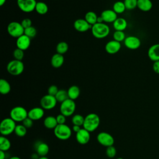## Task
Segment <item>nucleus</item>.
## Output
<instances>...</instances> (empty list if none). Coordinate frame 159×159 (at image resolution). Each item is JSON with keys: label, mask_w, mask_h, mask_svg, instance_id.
Segmentation results:
<instances>
[{"label": "nucleus", "mask_w": 159, "mask_h": 159, "mask_svg": "<svg viewBox=\"0 0 159 159\" xmlns=\"http://www.w3.org/2000/svg\"><path fill=\"white\" fill-rule=\"evenodd\" d=\"M44 109L42 107H35L28 111V117L34 121L41 119L44 116Z\"/></svg>", "instance_id": "obj_17"}, {"label": "nucleus", "mask_w": 159, "mask_h": 159, "mask_svg": "<svg viewBox=\"0 0 159 159\" xmlns=\"http://www.w3.org/2000/svg\"><path fill=\"white\" fill-rule=\"evenodd\" d=\"M24 34L30 39L35 37L37 35V30L34 26L29 27L24 29Z\"/></svg>", "instance_id": "obj_37"}, {"label": "nucleus", "mask_w": 159, "mask_h": 159, "mask_svg": "<svg viewBox=\"0 0 159 159\" xmlns=\"http://www.w3.org/2000/svg\"><path fill=\"white\" fill-rule=\"evenodd\" d=\"M103 22H104V20H103V19L102 18V17L101 16H98V19H97V23H103Z\"/></svg>", "instance_id": "obj_48"}, {"label": "nucleus", "mask_w": 159, "mask_h": 159, "mask_svg": "<svg viewBox=\"0 0 159 159\" xmlns=\"http://www.w3.org/2000/svg\"><path fill=\"white\" fill-rule=\"evenodd\" d=\"M8 159H21V158L19 157H17V156H13V157H11L10 158H9Z\"/></svg>", "instance_id": "obj_50"}, {"label": "nucleus", "mask_w": 159, "mask_h": 159, "mask_svg": "<svg viewBox=\"0 0 159 159\" xmlns=\"http://www.w3.org/2000/svg\"><path fill=\"white\" fill-rule=\"evenodd\" d=\"M112 25L115 30L124 31L127 27V22L124 18L117 17V19L112 23Z\"/></svg>", "instance_id": "obj_23"}, {"label": "nucleus", "mask_w": 159, "mask_h": 159, "mask_svg": "<svg viewBox=\"0 0 159 159\" xmlns=\"http://www.w3.org/2000/svg\"><path fill=\"white\" fill-rule=\"evenodd\" d=\"M11 90L10 83L5 79L1 78L0 80V93L3 95L7 94Z\"/></svg>", "instance_id": "obj_26"}, {"label": "nucleus", "mask_w": 159, "mask_h": 159, "mask_svg": "<svg viewBox=\"0 0 159 159\" xmlns=\"http://www.w3.org/2000/svg\"><path fill=\"white\" fill-rule=\"evenodd\" d=\"M39 159H48V158H47L46 156L45 157H40Z\"/></svg>", "instance_id": "obj_51"}, {"label": "nucleus", "mask_w": 159, "mask_h": 159, "mask_svg": "<svg viewBox=\"0 0 159 159\" xmlns=\"http://www.w3.org/2000/svg\"><path fill=\"white\" fill-rule=\"evenodd\" d=\"M121 48V43L114 40L108 41L105 45V50L109 54H116Z\"/></svg>", "instance_id": "obj_16"}, {"label": "nucleus", "mask_w": 159, "mask_h": 159, "mask_svg": "<svg viewBox=\"0 0 159 159\" xmlns=\"http://www.w3.org/2000/svg\"><path fill=\"white\" fill-rule=\"evenodd\" d=\"M57 102L55 96L48 94L43 96L40 100V107L44 110H51L53 109L57 106Z\"/></svg>", "instance_id": "obj_9"}, {"label": "nucleus", "mask_w": 159, "mask_h": 159, "mask_svg": "<svg viewBox=\"0 0 159 159\" xmlns=\"http://www.w3.org/2000/svg\"><path fill=\"white\" fill-rule=\"evenodd\" d=\"M112 10L117 14H122L126 10L124 1H118L114 3L112 6Z\"/></svg>", "instance_id": "obj_30"}, {"label": "nucleus", "mask_w": 159, "mask_h": 159, "mask_svg": "<svg viewBox=\"0 0 159 159\" xmlns=\"http://www.w3.org/2000/svg\"><path fill=\"white\" fill-rule=\"evenodd\" d=\"M153 7V3L151 0H138L137 8L143 12L150 11Z\"/></svg>", "instance_id": "obj_22"}, {"label": "nucleus", "mask_w": 159, "mask_h": 159, "mask_svg": "<svg viewBox=\"0 0 159 159\" xmlns=\"http://www.w3.org/2000/svg\"><path fill=\"white\" fill-rule=\"evenodd\" d=\"M9 116L16 122H22L28 117V111L22 106H15L10 111Z\"/></svg>", "instance_id": "obj_5"}, {"label": "nucleus", "mask_w": 159, "mask_h": 159, "mask_svg": "<svg viewBox=\"0 0 159 159\" xmlns=\"http://www.w3.org/2000/svg\"><path fill=\"white\" fill-rule=\"evenodd\" d=\"M124 43L125 47L130 50H137L141 45L140 39L138 37L134 35L126 37Z\"/></svg>", "instance_id": "obj_12"}, {"label": "nucleus", "mask_w": 159, "mask_h": 159, "mask_svg": "<svg viewBox=\"0 0 159 159\" xmlns=\"http://www.w3.org/2000/svg\"><path fill=\"white\" fill-rule=\"evenodd\" d=\"M36 0H17V4L20 11L24 12L29 13L35 9Z\"/></svg>", "instance_id": "obj_11"}, {"label": "nucleus", "mask_w": 159, "mask_h": 159, "mask_svg": "<svg viewBox=\"0 0 159 159\" xmlns=\"http://www.w3.org/2000/svg\"><path fill=\"white\" fill-rule=\"evenodd\" d=\"M98 16L94 11H88L86 13L84 16V19L89 24L91 25H93L94 24L97 23V19Z\"/></svg>", "instance_id": "obj_29"}, {"label": "nucleus", "mask_w": 159, "mask_h": 159, "mask_svg": "<svg viewBox=\"0 0 159 159\" xmlns=\"http://www.w3.org/2000/svg\"><path fill=\"white\" fill-rule=\"evenodd\" d=\"M72 131V129L65 124H58L53 129V134L58 139L61 140H66L71 137Z\"/></svg>", "instance_id": "obj_3"}, {"label": "nucleus", "mask_w": 159, "mask_h": 159, "mask_svg": "<svg viewBox=\"0 0 159 159\" xmlns=\"http://www.w3.org/2000/svg\"><path fill=\"white\" fill-rule=\"evenodd\" d=\"M21 24L22 25V27H24V29H27L29 27L32 26V20L31 19H29V18H25L22 21H21Z\"/></svg>", "instance_id": "obj_42"}, {"label": "nucleus", "mask_w": 159, "mask_h": 159, "mask_svg": "<svg viewBox=\"0 0 159 159\" xmlns=\"http://www.w3.org/2000/svg\"><path fill=\"white\" fill-rule=\"evenodd\" d=\"M11 147V142L10 140L6 136L1 135L0 137V150L7 152Z\"/></svg>", "instance_id": "obj_27"}, {"label": "nucleus", "mask_w": 159, "mask_h": 159, "mask_svg": "<svg viewBox=\"0 0 159 159\" xmlns=\"http://www.w3.org/2000/svg\"><path fill=\"white\" fill-rule=\"evenodd\" d=\"M74 29L80 32H85L91 29L92 25L88 23L84 19H78L73 23Z\"/></svg>", "instance_id": "obj_15"}, {"label": "nucleus", "mask_w": 159, "mask_h": 159, "mask_svg": "<svg viewBox=\"0 0 159 159\" xmlns=\"http://www.w3.org/2000/svg\"><path fill=\"white\" fill-rule=\"evenodd\" d=\"M137 1L138 0H124V2L126 9L133 10L137 7Z\"/></svg>", "instance_id": "obj_36"}, {"label": "nucleus", "mask_w": 159, "mask_h": 159, "mask_svg": "<svg viewBox=\"0 0 159 159\" xmlns=\"http://www.w3.org/2000/svg\"><path fill=\"white\" fill-rule=\"evenodd\" d=\"M24 70V65L20 60H12L7 65V72L13 76H18L23 73Z\"/></svg>", "instance_id": "obj_7"}, {"label": "nucleus", "mask_w": 159, "mask_h": 159, "mask_svg": "<svg viewBox=\"0 0 159 159\" xmlns=\"http://www.w3.org/2000/svg\"><path fill=\"white\" fill-rule=\"evenodd\" d=\"M6 152L0 150V159H6Z\"/></svg>", "instance_id": "obj_46"}, {"label": "nucleus", "mask_w": 159, "mask_h": 159, "mask_svg": "<svg viewBox=\"0 0 159 159\" xmlns=\"http://www.w3.org/2000/svg\"><path fill=\"white\" fill-rule=\"evenodd\" d=\"M116 153H117V150L115 147H114V145L106 147V154L108 158H114L116 155Z\"/></svg>", "instance_id": "obj_39"}, {"label": "nucleus", "mask_w": 159, "mask_h": 159, "mask_svg": "<svg viewBox=\"0 0 159 159\" xmlns=\"http://www.w3.org/2000/svg\"><path fill=\"white\" fill-rule=\"evenodd\" d=\"M7 31L10 36L16 39L24 34V29L21 23L17 21L11 22L7 27Z\"/></svg>", "instance_id": "obj_8"}, {"label": "nucleus", "mask_w": 159, "mask_h": 159, "mask_svg": "<svg viewBox=\"0 0 159 159\" xmlns=\"http://www.w3.org/2000/svg\"><path fill=\"white\" fill-rule=\"evenodd\" d=\"M91 29L93 35L98 39L106 38L110 32L109 27L104 22L96 23L92 25Z\"/></svg>", "instance_id": "obj_2"}, {"label": "nucleus", "mask_w": 159, "mask_h": 159, "mask_svg": "<svg viewBox=\"0 0 159 159\" xmlns=\"http://www.w3.org/2000/svg\"><path fill=\"white\" fill-rule=\"evenodd\" d=\"M149 59L153 62L159 61V43L151 45L147 52Z\"/></svg>", "instance_id": "obj_20"}, {"label": "nucleus", "mask_w": 159, "mask_h": 159, "mask_svg": "<svg viewBox=\"0 0 159 159\" xmlns=\"http://www.w3.org/2000/svg\"><path fill=\"white\" fill-rule=\"evenodd\" d=\"M98 142L105 147L112 146L114 143V139L113 136L108 132H101L96 136Z\"/></svg>", "instance_id": "obj_10"}, {"label": "nucleus", "mask_w": 159, "mask_h": 159, "mask_svg": "<svg viewBox=\"0 0 159 159\" xmlns=\"http://www.w3.org/2000/svg\"><path fill=\"white\" fill-rule=\"evenodd\" d=\"M101 16L103 19L104 22L113 23L117 19V14H116L112 9H106L103 11Z\"/></svg>", "instance_id": "obj_19"}, {"label": "nucleus", "mask_w": 159, "mask_h": 159, "mask_svg": "<svg viewBox=\"0 0 159 159\" xmlns=\"http://www.w3.org/2000/svg\"><path fill=\"white\" fill-rule=\"evenodd\" d=\"M6 2V0H0V6H2Z\"/></svg>", "instance_id": "obj_49"}, {"label": "nucleus", "mask_w": 159, "mask_h": 159, "mask_svg": "<svg viewBox=\"0 0 159 159\" xmlns=\"http://www.w3.org/2000/svg\"><path fill=\"white\" fill-rule=\"evenodd\" d=\"M69 99L72 100H76L80 94V89L76 85L71 86L67 90Z\"/></svg>", "instance_id": "obj_25"}, {"label": "nucleus", "mask_w": 159, "mask_h": 159, "mask_svg": "<svg viewBox=\"0 0 159 159\" xmlns=\"http://www.w3.org/2000/svg\"><path fill=\"white\" fill-rule=\"evenodd\" d=\"M35 11L40 15H44L48 12V7L45 2L43 1H39L37 2Z\"/></svg>", "instance_id": "obj_28"}, {"label": "nucleus", "mask_w": 159, "mask_h": 159, "mask_svg": "<svg viewBox=\"0 0 159 159\" xmlns=\"http://www.w3.org/2000/svg\"><path fill=\"white\" fill-rule=\"evenodd\" d=\"M99 124V116L96 113H89L84 117L83 127L89 132H93L98 128Z\"/></svg>", "instance_id": "obj_1"}, {"label": "nucleus", "mask_w": 159, "mask_h": 159, "mask_svg": "<svg viewBox=\"0 0 159 159\" xmlns=\"http://www.w3.org/2000/svg\"><path fill=\"white\" fill-rule=\"evenodd\" d=\"M76 140L79 144L86 145L90 140V132L84 128H81L79 132L76 133Z\"/></svg>", "instance_id": "obj_13"}, {"label": "nucleus", "mask_w": 159, "mask_h": 159, "mask_svg": "<svg viewBox=\"0 0 159 159\" xmlns=\"http://www.w3.org/2000/svg\"><path fill=\"white\" fill-rule=\"evenodd\" d=\"M76 110V103L74 100L67 99L60 103V112L66 117H70L74 115Z\"/></svg>", "instance_id": "obj_6"}, {"label": "nucleus", "mask_w": 159, "mask_h": 159, "mask_svg": "<svg viewBox=\"0 0 159 159\" xmlns=\"http://www.w3.org/2000/svg\"><path fill=\"white\" fill-rule=\"evenodd\" d=\"M33 124H34V120L30 119L29 117H27L22 122V124H23L27 129L32 127V126L33 125Z\"/></svg>", "instance_id": "obj_41"}, {"label": "nucleus", "mask_w": 159, "mask_h": 159, "mask_svg": "<svg viewBox=\"0 0 159 159\" xmlns=\"http://www.w3.org/2000/svg\"><path fill=\"white\" fill-rule=\"evenodd\" d=\"M30 42L31 39L25 34H23L16 39V46L17 48L24 51L29 48Z\"/></svg>", "instance_id": "obj_18"}, {"label": "nucleus", "mask_w": 159, "mask_h": 159, "mask_svg": "<svg viewBox=\"0 0 159 159\" xmlns=\"http://www.w3.org/2000/svg\"><path fill=\"white\" fill-rule=\"evenodd\" d=\"M68 45L66 42L61 41L58 43L56 47V51L57 53L63 55L67 52L68 50Z\"/></svg>", "instance_id": "obj_31"}, {"label": "nucleus", "mask_w": 159, "mask_h": 159, "mask_svg": "<svg viewBox=\"0 0 159 159\" xmlns=\"http://www.w3.org/2000/svg\"><path fill=\"white\" fill-rule=\"evenodd\" d=\"M65 61L63 55L56 53L51 58V65L55 68H60Z\"/></svg>", "instance_id": "obj_21"}, {"label": "nucleus", "mask_w": 159, "mask_h": 159, "mask_svg": "<svg viewBox=\"0 0 159 159\" xmlns=\"http://www.w3.org/2000/svg\"><path fill=\"white\" fill-rule=\"evenodd\" d=\"M58 90L59 89H58V87L56 85L53 84V85H51L48 87V88L47 89V94H48L50 95H52V96H55V95L58 93Z\"/></svg>", "instance_id": "obj_40"}, {"label": "nucleus", "mask_w": 159, "mask_h": 159, "mask_svg": "<svg viewBox=\"0 0 159 159\" xmlns=\"http://www.w3.org/2000/svg\"><path fill=\"white\" fill-rule=\"evenodd\" d=\"M16 122L11 117H6L2 120L0 124V133L1 135L8 136L14 132Z\"/></svg>", "instance_id": "obj_4"}, {"label": "nucleus", "mask_w": 159, "mask_h": 159, "mask_svg": "<svg viewBox=\"0 0 159 159\" xmlns=\"http://www.w3.org/2000/svg\"><path fill=\"white\" fill-rule=\"evenodd\" d=\"M34 148L35 152L40 157H45L49 152V146L48 145L42 141L39 140L35 143Z\"/></svg>", "instance_id": "obj_14"}, {"label": "nucleus", "mask_w": 159, "mask_h": 159, "mask_svg": "<svg viewBox=\"0 0 159 159\" xmlns=\"http://www.w3.org/2000/svg\"><path fill=\"white\" fill-rule=\"evenodd\" d=\"M14 134L19 137H23L27 134V128L23 124H17L15 128Z\"/></svg>", "instance_id": "obj_34"}, {"label": "nucleus", "mask_w": 159, "mask_h": 159, "mask_svg": "<svg viewBox=\"0 0 159 159\" xmlns=\"http://www.w3.org/2000/svg\"><path fill=\"white\" fill-rule=\"evenodd\" d=\"M55 98L57 101L58 102L61 103L62 102L65 101L67 99H68V92L65 89H59L57 94L55 95Z\"/></svg>", "instance_id": "obj_32"}, {"label": "nucleus", "mask_w": 159, "mask_h": 159, "mask_svg": "<svg viewBox=\"0 0 159 159\" xmlns=\"http://www.w3.org/2000/svg\"><path fill=\"white\" fill-rule=\"evenodd\" d=\"M13 57L15 60L22 61L24 57V51L17 48L13 52Z\"/></svg>", "instance_id": "obj_38"}, {"label": "nucleus", "mask_w": 159, "mask_h": 159, "mask_svg": "<svg viewBox=\"0 0 159 159\" xmlns=\"http://www.w3.org/2000/svg\"><path fill=\"white\" fill-rule=\"evenodd\" d=\"M125 38H126V36L124 31L115 30V32L113 34V40L117 41L119 42L124 41Z\"/></svg>", "instance_id": "obj_35"}, {"label": "nucleus", "mask_w": 159, "mask_h": 159, "mask_svg": "<svg viewBox=\"0 0 159 159\" xmlns=\"http://www.w3.org/2000/svg\"><path fill=\"white\" fill-rule=\"evenodd\" d=\"M40 157V156L35 152L32 154L31 155V159H39Z\"/></svg>", "instance_id": "obj_47"}, {"label": "nucleus", "mask_w": 159, "mask_h": 159, "mask_svg": "<svg viewBox=\"0 0 159 159\" xmlns=\"http://www.w3.org/2000/svg\"><path fill=\"white\" fill-rule=\"evenodd\" d=\"M58 125L56 117L53 116H47L43 120V125L48 129H54Z\"/></svg>", "instance_id": "obj_24"}, {"label": "nucleus", "mask_w": 159, "mask_h": 159, "mask_svg": "<svg viewBox=\"0 0 159 159\" xmlns=\"http://www.w3.org/2000/svg\"><path fill=\"white\" fill-rule=\"evenodd\" d=\"M81 126H79V125H73V127H72V130L73 132H75V133H77L78 132H79L81 129Z\"/></svg>", "instance_id": "obj_45"}, {"label": "nucleus", "mask_w": 159, "mask_h": 159, "mask_svg": "<svg viewBox=\"0 0 159 159\" xmlns=\"http://www.w3.org/2000/svg\"><path fill=\"white\" fill-rule=\"evenodd\" d=\"M84 120V117L79 114H74L71 117V123L73 125L83 126Z\"/></svg>", "instance_id": "obj_33"}, {"label": "nucleus", "mask_w": 159, "mask_h": 159, "mask_svg": "<svg viewBox=\"0 0 159 159\" xmlns=\"http://www.w3.org/2000/svg\"><path fill=\"white\" fill-rule=\"evenodd\" d=\"M57 121L58 122V124H65L66 120V117L64 115L61 114V113L58 114L56 116Z\"/></svg>", "instance_id": "obj_43"}, {"label": "nucleus", "mask_w": 159, "mask_h": 159, "mask_svg": "<svg viewBox=\"0 0 159 159\" xmlns=\"http://www.w3.org/2000/svg\"><path fill=\"white\" fill-rule=\"evenodd\" d=\"M152 69L154 73L156 74H159V61H156L153 63Z\"/></svg>", "instance_id": "obj_44"}, {"label": "nucleus", "mask_w": 159, "mask_h": 159, "mask_svg": "<svg viewBox=\"0 0 159 159\" xmlns=\"http://www.w3.org/2000/svg\"><path fill=\"white\" fill-rule=\"evenodd\" d=\"M116 159H124L123 158H121V157H119V158H116Z\"/></svg>", "instance_id": "obj_52"}]
</instances>
